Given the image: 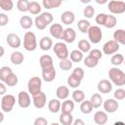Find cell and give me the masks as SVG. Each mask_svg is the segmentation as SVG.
I'll return each instance as SVG.
<instances>
[{"label": "cell", "instance_id": "cell-1", "mask_svg": "<svg viewBox=\"0 0 125 125\" xmlns=\"http://www.w3.org/2000/svg\"><path fill=\"white\" fill-rule=\"evenodd\" d=\"M108 78L115 86H123L125 85V73L117 68L111 67L108 70Z\"/></svg>", "mask_w": 125, "mask_h": 125}, {"label": "cell", "instance_id": "cell-2", "mask_svg": "<svg viewBox=\"0 0 125 125\" xmlns=\"http://www.w3.org/2000/svg\"><path fill=\"white\" fill-rule=\"evenodd\" d=\"M36 47H37V41L35 34L31 31L25 32L23 36V48L28 52H32L36 49Z\"/></svg>", "mask_w": 125, "mask_h": 125}, {"label": "cell", "instance_id": "cell-3", "mask_svg": "<svg viewBox=\"0 0 125 125\" xmlns=\"http://www.w3.org/2000/svg\"><path fill=\"white\" fill-rule=\"evenodd\" d=\"M41 87H42V80L38 76L31 77L27 82V89L29 94H31V96H35L39 94L41 92Z\"/></svg>", "mask_w": 125, "mask_h": 125}, {"label": "cell", "instance_id": "cell-4", "mask_svg": "<svg viewBox=\"0 0 125 125\" xmlns=\"http://www.w3.org/2000/svg\"><path fill=\"white\" fill-rule=\"evenodd\" d=\"M16 104V98L13 95H4L1 100V109L4 112H10Z\"/></svg>", "mask_w": 125, "mask_h": 125}, {"label": "cell", "instance_id": "cell-5", "mask_svg": "<svg viewBox=\"0 0 125 125\" xmlns=\"http://www.w3.org/2000/svg\"><path fill=\"white\" fill-rule=\"evenodd\" d=\"M53 50H54V53L56 54V56L60 60L67 59L68 56H69L68 49H67L65 43H63V42H58V43H56L53 46Z\"/></svg>", "mask_w": 125, "mask_h": 125}, {"label": "cell", "instance_id": "cell-6", "mask_svg": "<svg viewBox=\"0 0 125 125\" xmlns=\"http://www.w3.org/2000/svg\"><path fill=\"white\" fill-rule=\"evenodd\" d=\"M107 9L112 14H122L125 12V2L120 0H111L107 4Z\"/></svg>", "mask_w": 125, "mask_h": 125}, {"label": "cell", "instance_id": "cell-7", "mask_svg": "<svg viewBox=\"0 0 125 125\" xmlns=\"http://www.w3.org/2000/svg\"><path fill=\"white\" fill-rule=\"evenodd\" d=\"M88 37L92 43H94V44L100 43L102 40V37H103L102 29L97 25L91 26L88 30Z\"/></svg>", "mask_w": 125, "mask_h": 125}, {"label": "cell", "instance_id": "cell-8", "mask_svg": "<svg viewBox=\"0 0 125 125\" xmlns=\"http://www.w3.org/2000/svg\"><path fill=\"white\" fill-rule=\"evenodd\" d=\"M119 43H117L114 39L113 40H109L107 42H105L103 46V52L105 55H112L115 54L118 50H119Z\"/></svg>", "mask_w": 125, "mask_h": 125}, {"label": "cell", "instance_id": "cell-9", "mask_svg": "<svg viewBox=\"0 0 125 125\" xmlns=\"http://www.w3.org/2000/svg\"><path fill=\"white\" fill-rule=\"evenodd\" d=\"M18 104L21 108H26L30 105L31 101L29 94L25 91H21L18 95Z\"/></svg>", "mask_w": 125, "mask_h": 125}, {"label": "cell", "instance_id": "cell-10", "mask_svg": "<svg viewBox=\"0 0 125 125\" xmlns=\"http://www.w3.org/2000/svg\"><path fill=\"white\" fill-rule=\"evenodd\" d=\"M118 102L116 99H107L104 102V109L108 113H113L118 109Z\"/></svg>", "mask_w": 125, "mask_h": 125}, {"label": "cell", "instance_id": "cell-11", "mask_svg": "<svg viewBox=\"0 0 125 125\" xmlns=\"http://www.w3.org/2000/svg\"><path fill=\"white\" fill-rule=\"evenodd\" d=\"M32 97H33V105L36 108H43L46 105L47 98H46L45 93H43L42 91L39 94H37L35 96H32Z\"/></svg>", "mask_w": 125, "mask_h": 125}, {"label": "cell", "instance_id": "cell-12", "mask_svg": "<svg viewBox=\"0 0 125 125\" xmlns=\"http://www.w3.org/2000/svg\"><path fill=\"white\" fill-rule=\"evenodd\" d=\"M112 90V84L107 79L100 80L98 83V91L102 94H108Z\"/></svg>", "mask_w": 125, "mask_h": 125}, {"label": "cell", "instance_id": "cell-13", "mask_svg": "<svg viewBox=\"0 0 125 125\" xmlns=\"http://www.w3.org/2000/svg\"><path fill=\"white\" fill-rule=\"evenodd\" d=\"M39 63H40V66H41L42 70L50 69V68H53L54 67L53 59L49 55H43V56H41L40 59H39Z\"/></svg>", "mask_w": 125, "mask_h": 125}, {"label": "cell", "instance_id": "cell-14", "mask_svg": "<svg viewBox=\"0 0 125 125\" xmlns=\"http://www.w3.org/2000/svg\"><path fill=\"white\" fill-rule=\"evenodd\" d=\"M6 41L11 48H19L21 44L19 35L16 33H9L6 37Z\"/></svg>", "mask_w": 125, "mask_h": 125}, {"label": "cell", "instance_id": "cell-15", "mask_svg": "<svg viewBox=\"0 0 125 125\" xmlns=\"http://www.w3.org/2000/svg\"><path fill=\"white\" fill-rule=\"evenodd\" d=\"M63 30L64 29L62 28V25L60 24V23H53L50 26V34L54 38H57V39H61L62 38Z\"/></svg>", "mask_w": 125, "mask_h": 125}, {"label": "cell", "instance_id": "cell-16", "mask_svg": "<svg viewBox=\"0 0 125 125\" xmlns=\"http://www.w3.org/2000/svg\"><path fill=\"white\" fill-rule=\"evenodd\" d=\"M75 38H76V33H75L74 29L67 27L63 30V33H62V36L61 39H62L66 43H72L75 40Z\"/></svg>", "mask_w": 125, "mask_h": 125}, {"label": "cell", "instance_id": "cell-17", "mask_svg": "<svg viewBox=\"0 0 125 125\" xmlns=\"http://www.w3.org/2000/svg\"><path fill=\"white\" fill-rule=\"evenodd\" d=\"M94 121L96 124L99 125H104L107 122V114L106 111H103V110H99L94 114Z\"/></svg>", "mask_w": 125, "mask_h": 125}, {"label": "cell", "instance_id": "cell-18", "mask_svg": "<svg viewBox=\"0 0 125 125\" xmlns=\"http://www.w3.org/2000/svg\"><path fill=\"white\" fill-rule=\"evenodd\" d=\"M75 20V16L71 11H65L61 15V21L63 24H71Z\"/></svg>", "mask_w": 125, "mask_h": 125}, {"label": "cell", "instance_id": "cell-19", "mask_svg": "<svg viewBox=\"0 0 125 125\" xmlns=\"http://www.w3.org/2000/svg\"><path fill=\"white\" fill-rule=\"evenodd\" d=\"M56 75H57V72H56L55 67L42 70V78L46 82H52L56 78Z\"/></svg>", "mask_w": 125, "mask_h": 125}, {"label": "cell", "instance_id": "cell-20", "mask_svg": "<svg viewBox=\"0 0 125 125\" xmlns=\"http://www.w3.org/2000/svg\"><path fill=\"white\" fill-rule=\"evenodd\" d=\"M62 104L60 102V99H52L48 104V108L52 113H57L61 110Z\"/></svg>", "mask_w": 125, "mask_h": 125}, {"label": "cell", "instance_id": "cell-21", "mask_svg": "<svg viewBox=\"0 0 125 125\" xmlns=\"http://www.w3.org/2000/svg\"><path fill=\"white\" fill-rule=\"evenodd\" d=\"M39 47L42 51H48L53 47V41L50 37L48 36H44L41 38L40 43H39Z\"/></svg>", "mask_w": 125, "mask_h": 125}, {"label": "cell", "instance_id": "cell-22", "mask_svg": "<svg viewBox=\"0 0 125 125\" xmlns=\"http://www.w3.org/2000/svg\"><path fill=\"white\" fill-rule=\"evenodd\" d=\"M60 123L62 125L73 124V116L69 112H62L60 115Z\"/></svg>", "mask_w": 125, "mask_h": 125}, {"label": "cell", "instance_id": "cell-23", "mask_svg": "<svg viewBox=\"0 0 125 125\" xmlns=\"http://www.w3.org/2000/svg\"><path fill=\"white\" fill-rule=\"evenodd\" d=\"M10 60H11L12 63H14L15 65H20V64H21V63H22V62H23L24 58H23L22 53H21V52H18V51H17V52H13V53L11 54Z\"/></svg>", "mask_w": 125, "mask_h": 125}, {"label": "cell", "instance_id": "cell-24", "mask_svg": "<svg viewBox=\"0 0 125 125\" xmlns=\"http://www.w3.org/2000/svg\"><path fill=\"white\" fill-rule=\"evenodd\" d=\"M62 0H42V5L44 8L50 10V9H55L61 6Z\"/></svg>", "mask_w": 125, "mask_h": 125}, {"label": "cell", "instance_id": "cell-25", "mask_svg": "<svg viewBox=\"0 0 125 125\" xmlns=\"http://www.w3.org/2000/svg\"><path fill=\"white\" fill-rule=\"evenodd\" d=\"M57 98L60 100H65L69 96V90L66 86H60L56 91Z\"/></svg>", "mask_w": 125, "mask_h": 125}, {"label": "cell", "instance_id": "cell-26", "mask_svg": "<svg viewBox=\"0 0 125 125\" xmlns=\"http://www.w3.org/2000/svg\"><path fill=\"white\" fill-rule=\"evenodd\" d=\"M113 39L122 45H125V30L124 29H117L113 33Z\"/></svg>", "mask_w": 125, "mask_h": 125}, {"label": "cell", "instance_id": "cell-27", "mask_svg": "<svg viewBox=\"0 0 125 125\" xmlns=\"http://www.w3.org/2000/svg\"><path fill=\"white\" fill-rule=\"evenodd\" d=\"M20 24L23 29H29L33 24V21L29 16H22L20 19Z\"/></svg>", "mask_w": 125, "mask_h": 125}, {"label": "cell", "instance_id": "cell-28", "mask_svg": "<svg viewBox=\"0 0 125 125\" xmlns=\"http://www.w3.org/2000/svg\"><path fill=\"white\" fill-rule=\"evenodd\" d=\"M93 108H94V106H93L91 101H87V100L85 101V100H84V101L81 103V104H80V110H81V112L84 113V114H89V113H91L92 110H93Z\"/></svg>", "mask_w": 125, "mask_h": 125}, {"label": "cell", "instance_id": "cell-29", "mask_svg": "<svg viewBox=\"0 0 125 125\" xmlns=\"http://www.w3.org/2000/svg\"><path fill=\"white\" fill-rule=\"evenodd\" d=\"M73 109H74V102H72L70 100H65L64 102H62V107H61L62 112H69V113H71Z\"/></svg>", "mask_w": 125, "mask_h": 125}, {"label": "cell", "instance_id": "cell-30", "mask_svg": "<svg viewBox=\"0 0 125 125\" xmlns=\"http://www.w3.org/2000/svg\"><path fill=\"white\" fill-rule=\"evenodd\" d=\"M77 27L82 33H88V30L91 27V24L87 20H80L77 22Z\"/></svg>", "mask_w": 125, "mask_h": 125}, {"label": "cell", "instance_id": "cell-31", "mask_svg": "<svg viewBox=\"0 0 125 125\" xmlns=\"http://www.w3.org/2000/svg\"><path fill=\"white\" fill-rule=\"evenodd\" d=\"M69 57L73 62H80L83 60V52L80 50H73L70 52Z\"/></svg>", "mask_w": 125, "mask_h": 125}, {"label": "cell", "instance_id": "cell-32", "mask_svg": "<svg viewBox=\"0 0 125 125\" xmlns=\"http://www.w3.org/2000/svg\"><path fill=\"white\" fill-rule=\"evenodd\" d=\"M18 82H19V78H18V76H17L14 72L10 73V74L7 76V78L5 79V81H4V83H5L6 85L10 86V87L16 86V85L18 84Z\"/></svg>", "mask_w": 125, "mask_h": 125}, {"label": "cell", "instance_id": "cell-33", "mask_svg": "<svg viewBox=\"0 0 125 125\" xmlns=\"http://www.w3.org/2000/svg\"><path fill=\"white\" fill-rule=\"evenodd\" d=\"M90 101H91V103H92L94 108L100 107V106L102 105V104H103V98H102V96H101L100 94H98V93L93 94Z\"/></svg>", "mask_w": 125, "mask_h": 125}, {"label": "cell", "instance_id": "cell-34", "mask_svg": "<svg viewBox=\"0 0 125 125\" xmlns=\"http://www.w3.org/2000/svg\"><path fill=\"white\" fill-rule=\"evenodd\" d=\"M78 50H80L83 53H87L91 51V44L86 39H81L78 42Z\"/></svg>", "mask_w": 125, "mask_h": 125}, {"label": "cell", "instance_id": "cell-35", "mask_svg": "<svg viewBox=\"0 0 125 125\" xmlns=\"http://www.w3.org/2000/svg\"><path fill=\"white\" fill-rule=\"evenodd\" d=\"M99 63V60H97L96 58L92 57V56H88L84 59V64L87 66V67H90V68H93L95 66H97Z\"/></svg>", "mask_w": 125, "mask_h": 125}, {"label": "cell", "instance_id": "cell-36", "mask_svg": "<svg viewBox=\"0 0 125 125\" xmlns=\"http://www.w3.org/2000/svg\"><path fill=\"white\" fill-rule=\"evenodd\" d=\"M30 2L28 0H18L17 8L20 12H27L29 10Z\"/></svg>", "mask_w": 125, "mask_h": 125}, {"label": "cell", "instance_id": "cell-37", "mask_svg": "<svg viewBox=\"0 0 125 125\" xmlns=\"http://www.w3.org/2000/svg\"><path fill=\"white\" fill-rule=\"evenodd\" d=\"M42 8H41V5L36 2V1H32L30 2V5H29V10L28 12L32 15H38L40 12H41Z\"/></svg>", "mask_w": 125, "mask_h": 125}, {"label": "cell", "instance_id": "cell-38", "mask_svg": "<svg viewBox=\"0 0 125 125\" xmlns=\"http://www.w3.org/2000/svg\"><path fill=\"white\" fill-rule=\"evenodd\" d=\"M72 99L76 103H82L85 100V94L82 90H75L72 93Z\"/></svg>", "mask_w": 125, "mask_h": 125}, {"label": "cell", "instance_id": "cell-39", "mask_svg": "<svg viewBox=\"0 0 125 125\" xmlns=\"http://www.w3.org/2000/svg\"><path fill=\"white\" fill-rule=\"evenodd\" d=\"M117 23V20L114 16L112 15H107L106 17V20H105V22H104V25L106 28H113Z\"/></svg>", "mask_w": 125, "mask_h": 125}, {"label": "cell", "instance_id": "cell-40", "mask_svg": "<svg viewBox=\"0 0 125 125\" xmlns=\"http://www.w3.org/2000/svg\"><path fill=\"white\" fill-rule=\"evenodd\" d=\"M110 62H111V64H113L115 66L122 64L124 62V57H123V55H121V54H115V55H113L111 57V59H110Z\"/></svg>", "mask_w": 125, "mask_h": 125}, {"label": "cell", "instance_id": "cell-41", "mask_svg": "<svg viewBox=\"0 0 125 125\" xmlns=\"http://www.w3.org/2000/svg\"><path fill=\"white\" fill-rule=\"evenodd\" d=\"M14 3L12 0H0V8L3 11H12Z\"/></svg>", "mask_w": 125, "mask_h": 125}, {"label": "cell", "instance_id": "cell-42", "mask_svg": "<svg viewBox=\"0 0 125 125\" xmlns=\"http://www.w3.org/2000/svg\"><path fill=\"white\" fill-rule=\"evenodd\" d=\"M59 65H60V68L62 70H69L72 67V61L71 60H68V59L61 60Z\"/></svg>", "mask_w": 125, "mask_h": 125}, {"label": "cell", "instance_id": "cell-43", "mask_svg": "<svg viewBox=\"0 0 125 125\" xmlns=\"http://www.w3.org/2000/svg\"><path fill=\"white\" fill-rule=\"evenodd\" d=\"M12 72H13V71H12L11 67H9V66H2V67L0 68V80H1L2 82H4L5 79L7 78V76H8L10 73H12Z\"/></svg>", "mask_w": 125, "mask_h": 125}, {"label": "cell", "instance_id": "cell-44", "mask_svg": "<svg viewBox=\"0 0 125 125\" xmlns=\"http://www.w3.org/2000/svg\"><path fill=\"white\" fill-rule=\"evenodd\" d=\"M34 24H35V26L38 28V29H40V30H43V29H45L46 27H47V23L43 21V19L41 18V16H37L36 18H35V20H34Z\"/></svg>", "mask_w": 125, "mask_h": 125}, {"label": "cell", "instance_id": "cell-45", "mask_svg": "<svg viewBox=\"0 0 125 125\" xmlns=\"http://www.w3.org/2000/svg\"><path fill=\"white\" fill-rule=\"evenodd\" d=\"M80 83H81V80H79L78 78H76V77L73 76L72 74L69 75L68 78H67V84H68V86H70L71 88H76V87H78V86L80 85Z\"/></svg>", "mask_w": 125, "mask_h": 125}, {"label": "cell", "instance_id": "cell-46", "mask_svg": "<svg viewBox=\"0 0 125 125\" xmlns=\"http://www.w3.org/2000/svg\"><path fill=\"white\" fill-rule=\"evenodd\" d=\"M83 14H84V17L87 18V19H91V18H93L94 14H95V9H94V7L91 6V5L86 6V8H84Z\"/></svg>", "mask_w": 125, "mask_h": 125}, {"label": "cell", "instance_id": "cell-47", "mask_svg": "<svg viewBox=\"0 0 125 125\" xmlns=\"http://www.w3.org/2000/svg\"><path fill=\"white\" fill-rule=\"evenodd\" d=\"M106 17H107V15H106V14H104V13H100L99 15H97V16H96L95 21H96V22H97L98 24H100V25H104V22H105Z\"/></svg>", "mask_w": 125, "mask_h": 125}, {"label": "cell", "instance_id": "cell-48", "mask_svg": "<svg viewBox=\"0 0 125 125\" xmlns=\"http://www.w3.org/2000/svg\"><path fill=\"white\" fill-rule=\"evenodd\" d=\"M40 16H41V18L43 19V21H44L47 24H50V23L53 21V20H54L53 15H52L51 13H49V12H44V13H42Z\"/></svg>", "mask_w": 125, "mask_h": 125}, {"label": "cell", "instance_id": "cell-49", "mask_svg": "<svg viewBox=\"0 0 125 125\" xmlns=\"http://www.w3.org/2000/svg\"><path fill=\"white\" fill-rule=\"evenodd\" d=\"M73 76H75L76 78H78L79 80H82L84 77V70L81 67H75L71 73Z\"/></svg>", "mask_w": 125, "mask_h": 125}, {"label": "cell", "instance_id": "cell-50", "mask_svg": "<svg viewBox=\"0 0 125 125\" xmlns=\"http://www.w3.org/2000/svg\"><path fill=\"white\" fill-rule=\"evenodd\" d=\"M113 96H114V99H116L117 101L123 100V99L125 98V90H124V89H121V88L116 89V90L114 91Z\"/></svg>", "mask_w": 125, "mask_h": 125}, {"label": "cell", "instance_id": "cell-51", "mask_svg": "<svg viewBox=\"0 0 125 125\" xmlns=\"http://www.w3.org/2000/svg\"><path fill=\"white\" fill-rule=\"evenodd\" d=\"M89 55H90V56H92V57H94V58H96L97 60H101V59H102V57H103V55H102V51H101V50H99V49L91 50Z\"/></svg>", "mask_w": 125, "mask_h": 125}, {"label": "cell", "instance_id": "cell-52", "mask_svg": "<svg viewBox=\"0 0 125 125\" xmlns=\"http://www.w3.org/2000/svg\"><path fill=\"white\" fill-rule=\"evenodd\" d=\"M8 21H9L8 16H6V15L3 14V13H1V14H0V25H1V26H5V25L8 23Z\"/></svg>", "mask_w": 125, "mask_h": 125}, {"label": "cell", "instance_id": "cell-53", "mask_svg": "<svg viewBox=\"0 0 125 125\" xmlns=\"http://www.w3.org/2000/svg\"><path fill=\"white\" fill-rule=\"evenodd\" d=\"M48 121L44 117H38L34 120V125H47Z\"/></svg>", "mask_w": 125, "mask_h": 125}, {"label": "cell", "instance_id": "cell-54", "mask_svg": "<svg viewBox=\"0 0 125 125\" xmlns=\"http://www.w3.org/2000/svg\"><path fill=\"white\" fill-rule=\"evenodd\" d=\"M6 92V87L4 85V83H0V94L1 95H4Z\"/></svg>", "mask_w": 125, "mask_h": 125}, {"label": "cell", "instance_id": "cell-55", "mask_svg": "<svg viewBox=\"0 0 125 125\" xmlns=\"http://www.w3.org/2000/svg\"><path fill=\"white\" fill-rule=\"evenodd\" d=\"M73 124L74 125H84L85 122L83 120H81V119H76V120L73 121Z\"/></svg>", "mask_w": 125, "mask_h": 125}, {"label": "cell", "instance_id": "cell-56", "mask_svg": "<svg viewBox=\"0 0 125 125\" xmlns=\"http://www.w3.org/2000/svg\"><path fill=\"white\" fill-rule=\"evenodd\" d=\"M96 1V3H98V4H100V5H103V4H105L108 0H95Z\"/></svg>", "mask_w": 125, "mask_h": 125}, {"label": "cell", "instance_id": "cell-57", "mask_svg": "<svg viewBox=\"0 0 125 125\" xmlns=\"http://www.w3.org/2000/svg\"><path fill=\"white\" fill-rule=\"evenodd\" d=\"M3 119H4V111H2V112L0 113V123H2Z\"/></svg>", "mask_w": 125, "mask_h": 125}, {"label": "cell", "instance_id": "cell-58", "mask_svg": "<svg viewBox=\"0 0 125 125\" xmlns=\"http://www.w3.org/2000/svg\"><path fill=\"white\" fill-rule=\"evenodd\" d=\"M92 0H80V2L81 3H83V4H87V3H90Z\"/></svg>", "mask_w": 125, "mask_h": 125}, {"label": "cell", "instance_id": "cell-59", "mask_svg": "<svg viewBox=\"0 0 125 125\" xmlns=\"http://www.w3.org/2000/svg\"><path fill=\"white\" fill-rule=\"evenodd\" d=\"M0 49H1V54H0V57H3V56H4V48H3V46H1V47H0Z\"/></svg>", "mask_w": 125, "mask_h": 125}, {"label": "cell", "instance_id": "cell-60", "mask_svg": "<svg viewBox=\"0 0 125 125\" xmlns=\"http://www.w3.org/2000/svg\"><path fill=\"white\" fill-rule=\"evenodd\" d=\"M114 124H115V125H117V124H124V122H119V121H118V122H115Z\"/></svg>", "mask_w": 125, "mask_h": 125}, {"label": "cell", "instance_id": "cell-61", "mask_svg": "<svg viewBox=\"0 0 125 125\" xmlns=\"http://www.w3.org/2000/svg\"><path fill=\"white\" fill-rule=\"evenodd\" d=\"M124 64H125V60H124Z\"/></svg>", "mask_w": 125, "mask_h": 125}, {"label": "cell", "instance_id": "cell-62", "mask_svg": "<svg viewBox=\"0 0 125 125\" xmlns=\"http://www.w3.org/2000/svg\"><path fill=\"white\" fill-rule=\"evenodd\" d=\"M62 1H65V0H62Z\"/></svg>", "mask_w": 125, "mask_h": 125}]
</instances>
